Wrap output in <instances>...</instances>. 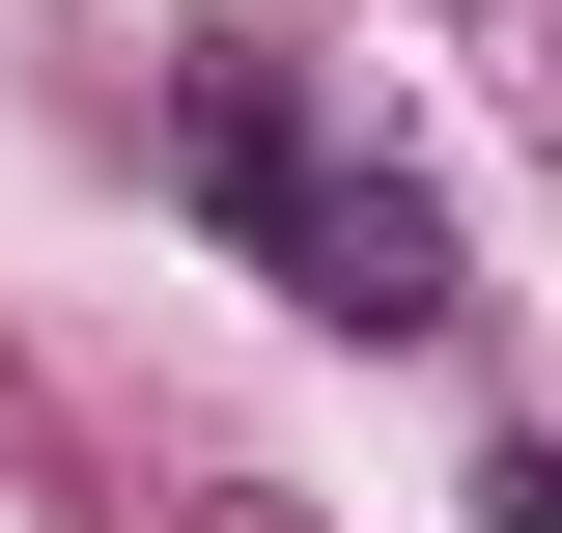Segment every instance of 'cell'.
<instances>
[{
    "label": "cell",
    "instance_id": "obj_2",
    "mask_svg": "<svg viewBox=\"0 0 562 533\" xmlns=\"http://www.w3.org/2000/svg\"><path fill=\"white\" fill-rule=\"evenodd\" d=\"M479 533H562V450H506V477H479Z\"/></svg>",
    "mask_w": 562,
    "mask_h": 533
},
{
    "label": "cell",
    "instance_id": "obj_1",
    "mask_svg": "<svg viewBox=\"0 0 562 533\" xmlns=\"http://www.w3.org/2000/svg\"><path fill=\"white\" fill-rule=\"evenodd\" d=\"M169 169H198V225L281 281V309H338V337H450V309H479V281H450V197L366 169L281 57H198V84H169Z\"/></svg>",
    "mask_w": 562,
    "mask_h": 533
}]
</instances>
